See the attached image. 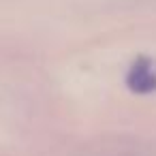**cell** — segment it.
Wrapping results in <instances>:
<instances>
[{
	"label": "cell",
	"instance_id": "obj_1",
	"mask_svg": "<svg viewBox=\"0 0 156 156\" xmlns=\"http://www.w3.org/2000/svg\"><path fill=\"white\" fill-rule=\"evenodd\" d=\"M126 86L137 94H147L156 90V71L150 58L141 56L130 64L126 75Z\"/></svg>",
	"mask_w": 156,
	"mask_h": 156
}]
</instances>
